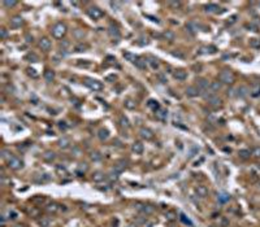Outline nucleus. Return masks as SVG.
<instances>
[{
	"label": "nucleus",
	"mask_w": 260,
	"mask_h": 227,
	"mask_svg": "<svg viewBox=\"0 0 260 227\" xmlns=\"http://www.w3.org/2000/svg\"><path fill=\"white\" fill-rule=\"evenodd\" d=\"M91 160L92 161H99V160H102V154L99 152H95L91 154Z\"/></svg>",
	"instance_id": "58836bf2"
},
{
	"label": "nucleus",
	"mask_w": 260,
	"mask_h": 227,
	"mask_svg": "<svg viewBox=\"0 0 260 227\" xmlns=\"http://www.w3.org/2000/svg\"><path fill=\"white\" fill-rule=\"evenodd\" d=\"M167 218H168V219H170V221H173L174 218H176V214H174L173 211H168V213H167Z\"/></svg>",
	"instance_id": "79ce46f5"
},
{
	"label": "nucleus",
	"mask_w": 260,
	"mask_h": 227,
	"mask_svg": "<svg viewBox=\"0 0 260 227\" xmlns=\"http://www.w3.org/2000/svg\"><path fill=\"white\" fill-rule=\"evenodd\" d=\"M53 78H55V74H53L52 70H47L46 73H44V79H46L47 82H52Z\"/></svg>",
	"instance_id": "b1692460"
},
{
	"label": "nucleus",
	"mask_w": 260,
	"mask_h": 227,
	"mask_svg": "<svg viewBox=\"0 0 260 227\" xmlns=\"http://www.w3.org/2000/svg\"><path fill=\"white\" fill-rule=\"evenodd\" d=\"M210 87H211V91H212V92H216L217 90L221 88V83H220V82H213V83L210 84Z\"/></svg>",
	"instance_id": "c85d7f7f"
},
{
	"label": "nucleus",
	"mask_w": 260,
	"mask_h": 227,
	"mask_svg": "<svg viewBox=\"0 0 260 227\" xmlns=\"http://www.w3.org/2000/svg\"><path fill=\"white\" fill-rule=\"evenodd\" d=\"M59 127H60V129H61V130H66V129H68V126L65 125V122H60Z\"/></svg>",
	"instance_id": "603ef678"
},
{
	"label": "nucleus",
	"mask_w": 260,
	"mask_h": 227,
	"mask_svg": "<svg viewBox=\"0 0 260 227\" xmlns=\"http://www.w3.org/2000/svg\"><path fill=\"white\" fill-rule=\"evenodd\" d=\"M147 105H148V107H150L151 109H153V110H155V112H156V110H159V109H160L159 104H158V101H155V100H150V101H148V104H147Z\"/></svg>",
	"instance_id": "bb28decb"
},
{
	"label": "nucleus",
	"mask_w": 260,
	"mask_h": 227,
	"mask_svg": "<svg viewBox=\"0 0 260 227\" xmlns=\"http://www.w3.org/2000/svg\"><path fill=\"white\" fill-rule=\"evenodd\" d=\"M65 33H66V26L64 25V23H61V22H59V23H56L55 26L52 27V35L55 36V38H63V36L65 35Z\"/></svg>",
	"instance_id": "f03ea898"
},
{
	"label": "nucleus",
	"mask_w": 260,
	"mask_h": 227,
	"mask_svg": "<svg viewBox=\"0 0 260 227\" xmlns=\"http://www.w3.org/2000/svg\"><path fill=\"white\" fill-rule=\"evenodd\" d=\"M29 74L31 75V77H34V78H37V77H38V73H35L34 69H29Z\"/></svg>",
	"instance_id": "de8ad7c7"
},
{
	"label": "nucleus",
	"mask_w": 260,
	"mask_h": 227,
	"mask_svg": "<svg viewBox=\"0 0 260 227\" xmlns=\"http://www.w3.org/2000/svg\"><path fill=\"white\" fill-rule=\"evenodd\" d=\"M170 5H172L173 8H178V7L181 5V3H180V1H170Z\"/></svg>",
	"instance_id": "8fccbe9b"
},
{
	"label": "nucleus",
	"mask_w": 260,
	"mask_h": 227,
	"mask_svg": "<svg viewBox=\"0 0 260 227\" xmlns=\"http://www.w3.org/2000/svg\"><path fill=\"white\" fill-rule=\"evenodd\" d=\"M251 152H252L254 156L258 157V158H259V157H260V147H255L252 151H251Z\"/></svg>",
	"instance_id": "ea45409f"
},
{
	"label": "nucleus",
	"mask_w": 260,
	"mask_h": 227,
	"mask_svg": "<svg viewBox=\"0 0 260 227\" xmlns=\"http://www.w3.org/2000/svg\"><path fill=\"white\" fill-rule=\"evenodd\" d=\"M126 227H139V226H138L137 223H130V225H128Z\"/></svg>",
	"instance_id": "6e6d98bb"
},
{
	"label": "nucleus",
	"mask_w": 260,
	"mask_h": 227,
	"mask_svg": "<svg viewBox=\"0 0 260 227\" xmlns=\"http://www.w3.org/2000/svg\"><path fill=\"white\" fill-rule=\"evenodd\" d=\"M85 84H86L89 88H91L94 91H102L103 90L102 82H99L96 79H91V78H86V79H85Z\"/></svg>",
	"instance_id": "7ed1b4c3"
},
{
	"label": "nucleus",
	"mask_w": 260,
	"mask_h": 227,
	"mask_svg": "<svg viewBox=\"0 0 260 227\" xmlns=\"http://www.w3.org/2000/svg\"><path fill=\"white\" fill-rule=\"evenodd\" d=\"M51 225V221L48 219V218H42L40 221H39V226L40 227H48Z\"/></svg>",
	"instance_id": "2f4dec72"
},
{
	"label": "nucleus",
	"mask_w": 260,
	"mask_h": 227,
	"mask_svg": "<svg viewBox=\"0 0 260 227\" xmlns=\"http://www.w3.org/2000/svg\"><path fill=\"white\" fill-rule=\"evenodd\" d=\"M39 47H40L43 51H50L51 50V40H48L47 38L40 39V42H39Z\"/></svg>",
	"instance_id": "9d476101"
},
{
	"label": "nucleus",
	"mask_w": 260,
	"mask_h": 227,
	"mask_svg": "<svg viewBox=\"0 0 260 227\" xmlns=\"http://www.w3.org/2000/svg\"><path fill=\"white\" fill-rule=\"evenodd\" d=\"M217 199H219V201L221 202V204H225V202H228L229 200H230V196H229V193H226V192H221V193H219Z\"/></svg>",
	"instance_id": "f3484780"
},
{
	"label": "nucleus",
	"mask_w": 260,
	"mask_h": 227,
	"mask_svg": "<svg viewBox=\"0 0 260 227\" xmlns=\"http://www.w3.org/2000/svg\"><path fill=\"white\" fill-rule=\"evenodd\" d=\"M247 87H244V86H242V87H239V88L237 90V93H235V96H238V98H246L247 96Z\"/></svg>",
	"instance_id": "6ab92c4d"
},
{
	"label": "nucleus",
	"mask_w": 260,
	"mask_h": 227,
	"mask_svg": "<svg viewBox=\"0 0 260 227\" xmlns=\"http://www.w3.org/2000/svg\"><path fill=\"white\" fill-rule=\"evenodd\" d=\"M139 134H141L142 138H143V139H146V140H150V139H152V138H153V132L151 131L150 129H146V127H143V129H141Z\"/></svg>",
	"instance_id": "6e6552de"
},
{
	"label": "nucleus",
	"mask_w": 260,
	"mask_h": 227,
	"mask_svg": "<svg viewBox=\"0 0 260 227\" xmlns=\"http://www.w3.org/2000/svg\"><path fill=\"white\" fill-rule=\"evenodd\" d=\"M198 27H199V25L195 22V21H190V22L187 23V29H189L191 33H195L196 30H198Z\"/></svg>",
	"instance_id": "4be33fe9"
},
{
	"label": "nucleus",
	"mask_w": 260,
	"mask_h": 227,
	"mask_svg": "<svg viewBox=\"0 0 260 227\" xmlns=\"http://www.w3.org/2000/svg\"><path fill=\"white\" fill-rule=\"evenodd\" d=\"M114 78H116V77H114V75H109V77H108L107 79H108V81H112V79H114Z\"/></svg>",
	"instance_id": "13d9d810"
},
{
	"label": "nucleus",
	"mask_w": 260,
	"mask_h": 227,
	"mask_svg": "<svg viewBox=\"0 0 260 227\" xmlns=\"http://www.w3.org/2000/svg\"><path fill=\"white\" fill-rule=\"evenodd\" d=\"M158 78L160 79V82H161V83H167V78L164 77V74H159Z\"/></svg>",
	"instance_id": "a18cd8bd"
},
{
	"label": "nucleus",
	"mask_w": 260,
	"mask_h": 227,
	"mask_svg": "<svg viewBox=\"0 0 260 227\" xmlns=\"http://www.w3.org/2000/svg\"><path fill=\"white\" fill-rule=\"evenodd\" d=\"M86 48H87V47H86L85 44H77V45L74 47V50H75V52H83Z\"/></svg>",
	"instance_id": "4c0bfd02"
},
{
	"label": "nucleus",
	"mask_w": 260,
	"mask_h": 227,
	"mask_svg": "<svg viewBox=\"0 0 260 227\" xmlns=\"http://www.w3.org/2000/svg\"><path fill=\"white\" fill-rule=\"evenodd\" d=\"M55 157H56L55 152H46V153L43 154V160H44V161H47V162L53 161V160H55Z\"/></svg>",
	"instance_id": "412c9836"
},
{
	"label": "nucleus",
	"mask_w": 260,
	"mask_h": 227,
	"mask_svg": "<svg viewBox=\"0 0 260 227\" xmlns=\"http://www.w3.org/2000/svg\"><path fill=\"white\" fill-rule=\"evenodd\" d=\"M87 13H89V16L91 17V18H94V20H99V18H102L103 16H104V12H103L100 8H98V7H91V8H89Z\"/></svg>",
	"instance_id": "39448f33"
},
{
	"label": "nucleus",
	"mask_w": 260,
	"mask_h": 227,
	"mask_svg": "<svg viewBox=\"0 0 260 227\" xmlns=\"http://www.w3.org/2000/svg\"><path fill=\"white\" fill-rule=\"evenodd\" d=\"M22 17L21 16H14L11 18V26L12 27H20L21 25H22Z\"/></svg>",
	"instance_id": "9b49d317"
},
{
	"label": "nucleus",
	"mask_w": 260,
	"mask_h": 227,
	"mask_svg": "<svg viewBox=\"0 0 260 227\" xmlns=\"http://www.w3.org/2000/svg\"><path fill=\"white\" fill-rule=\"evenodd\" d=\"M8 168L12 169V170H20V169L23 168V162L18 157H12V158L8 160Z\"/></svg>",
	"instance_id": "20e7f679"
},
{
	"label": "nucleus",
	"mask_w": 260,
	"mask_h": 227,
	"mask_svg": "<svg viewBox=\"0 0 260 227\" xmlns=\"http://www.w3.org/2000/svg\"><path fill=\"white\" fill-rule=\"evenodd\" d=\"M125 107L128 109H134L135 108V103L133 100H126L125 101Z\"/></svg>",
	"instance_id": "e433bc0d"
},
{
	"label": "nucleus",
	"mask_w": 260,
	"mask_h": 227,
	"mask_svg": "<svg viewBox=\"0 0 260 227\" xmlns=\"http://www.w3.org/2000/svg\"><path fill=\"white\" fill-rule=\"evenodd\" d=\"M16 227H23V226H16Z\"/></svg>",
	"instance_id": "bf43d9fd"
},
{
	"label": "nucleus",
	"mask_w": 260,
	"mask_h": 227,
	"mask_svg": "<svg viewBox=\"0 0 260 227\" xmlns=\"http://www.w3.org/2000/svg\"><path fill=\"white\" fill-rule=\"evenodd\" d=\"M124 57H125L128 61L133 62V64H135V62H137V60H138V56H137V54H133V53H130V52H125V53H124Z\"/></svg>",
	"instance_id": "a211bd4d"
},
{
	"label": "nucleus",
	"mask_w": 260,
	"mask_h": 227,
	"mask_svg": "<svg viewBox=\"0 0 260 227\" xmlns=\"http://www.w3.org/2000/svg\"><path fill=\"white\" fill-rule=\"evenodd\" d=\"M217 9H219V7H217L216 4H208L207 7H205V11L210 12V13H213V12H217Z\"/></svg>",
	"instance_id": "c756f323"
},
{
	"label": "nucleus",
	"mask_w": 260,
	"mask_h": 227,
	"mask_svg": "<svg viewBox=\"0 0 260 227\" xmlns=\"http://www.w3.org/2000/svg\"><path fill=\"white\" fill-rule=\"evenodd\" d=\"M108 31H109L111 36H116V38H120V31L117 30V27H113V26H109V29H108Z\"/></svg>",
	"instance_id": "5701e85b"
},
{
	"label": "nucleus",
	"mask_w": 260,
	"mask_h": 227,
	"mask_svg": "<svg viewBox=\"0 0 260 227\" xmlns=\"http://www.w3.org/2000/svg\"><path fill=\"white\" fill-rule=\"evenodd\" d=\"M8 154H9V152H8V151H3V157H4V158H7Z\"/></svg>",
	"instance_id": "5fc2aeb1"
},
{
	"label": "nucleus",
	"mask_w": 260,
	"mask_h": 227,
	"mask_svg": "<svg viewBox=\"0 0 260 227\" xmlns=\"http://www.w3.org/2000/svg\"><path fill=\"white\" fill-rule=\"evenodd\" d=\"M251 45L259 48L260 47V39H252V40H251Z\"/></svg>",
	"instance_id": "a19ab883"
},
{
	"label": "nucleus",
	"mask_w": 260,
	"mask_h": 227,
	"mask_svg": "<svg viewBox=\"0 0 260 227\" xmlns=\"http://www.w3.org/2000/svg\"><path fill=\"white\" fill-rule=\"evenodd\" d=\"M164 36H165V38H167V39H169V40H173L174 34H173V33H165Z\"/></svg>",
	"instance_id": "37998d69"
},
{
	"label": "nucleus",
	"mask_w": 260,
	"mask_h": 227,
	"mask_svg": "<svg viewBox=\"0 0 260 227\" xmlns=\"http://www.w3.org/2000/svg\"><path fill=\"white\" fill-rule=\"evenodd\" d=\"M196 193H198V196H200V197H205V196L208 195V188L205 186H198L196 187Z\"/></svg>",
	"instance_id": "2eb2a0df"
},
{
	"label": "nucleus",
	"mask_w": 260,
	"mask_h": 227,
	"mask_svg": "<svg viewBox=\"0 0 260 227\" xmlns=\"http://www.w3.org/2000/svg\"><path fill=\"white\" fill-rule=\"evenodd\" d=\"M99 138H100L102 140H105V139L108 138V131H107V130H100V131H99Z\"/></svg>",
	"instance_id": "c9c22d12"
},
{
	"label": "nucleus",
	"mask_w": 260,
	"mask_h": 227,
	"mask_svg": "<svg viewBox=\"0 0 260 227\" xmlns=\"http://www.w3.org/2000/svg\"><path fill=\"white\" fill-rule=\"evenodd\" d=\"M148 64H150L151 66H152L153 69H158V68H159V61H158L156 59H153V57H151V59H150Z\"/></svg>",
	"instance_id": "72a5a7b5"
},
{
	"label": "nucleus",
	"mask_w": 260,
	"mask_h": 227,
	"mask_svg": "<svg viewBox=\"0 0 260 227\" xmlns=\"http://www.w3.org/2000/svg\"><path fill=\"white\" fill-rule=\"evenodd\" d=\"M219 79L221 83L232 84V83H234V81H235V75L233 74V71H230V70H222L219 75Z\"/></svg>",
	"instance_id": "f257e3e1"
},
{
	"label": "nucleus",
	"mask_w": 260,
	"mask_h": 227,
	"mask_svg": "<svg viewBox=\"0 0 260 227\" xmlns=\"http://www.w3.org/2000/svg\"><path fill=\"white\" fill-rule=\"evenodd\" d=\"M137 209L139 211H142V213H144V214H151L153 211V206H151V205H141V204H138Z\"/></svg>",
	"instance_id": "1a4fd4ad"
},
{
	"label": "nucleus",
	"mask_w": 260,
	"mask_h": 227,
	"mask_svg": "<svg viewBox=\"0 0 260 227\" xmlns=\"http://www.w3.org/2000/svg\"><path fill=\"white\" fill-rule=\"evenodd\" d=\"M0 33H1V38H3V39L7 38L8 33H7V30H5V29H1V30H0Z\"/></svg>",
	"instance_id": "09e8293b"
},
{
	"label": "nucleus",
	"mask_w": 260,
	"mask_h": 227,
	"mask_svg": "<svg viewBox=\"0 0 260 227\" xmlns=\"http://www.w3.org/2000/svg\"><path fill=\"white\" fill-rule=\"evenodd\" d=\"M153 222H144V227H152Z\"/></svg>",
	"instance_id": "864d4df0"
},
{
	"label": "nucleus",
	"mask_w": 260,
	"mask_h": 227,
	"mask_svg": "<svg viewBox=\"0 0 260 227\" xmlns=\"http://www.w3.org/2000/svg\"><path fill=\"white\" fill-rule=\"evenodd\" d=\"M57 171H63V173H65V171H66V169L64 168V166H61V165H57Z\"/></svg>",
	"instance_id": "3c124183"
},
{
	"label": "nucleus",
	"mask_w": 260,
	"mask_h": 227,
	"mask_svg": "<svg viewBox=\"0 0 260 227\" xmlns=\"http://www.w3.org/2000/svg\"><path fill=\"white\" fill-rule=\"evenodd\" d=\"M68 45H69L68 42H64V43H61V47H68Z\"/></svg>",
	"instance_id": "4d7b16f0"
},
{
	"label": "nucleus",
	"mask_w": 260,
	"mask_h": 227,
	"mask_svg": "<svg viewBox=\"0 0 260 227\" xmlns=\"http://www.w3.org/2000/svg\"><path fill=\"white\" fill-rule=\"evenodd\" d=\"M135 66L139 69H146V60H142V59H138L137 62H135Z\"/></svg>",
	"instance_id": "7c9ffc66"
},
{
	"label": "nucleus",
	"mask_w": 260,
	"mask_h": 227,
	"mask_svg": "<svg viewBox=\"0 0 260 227\" xmlns=\"http://www.w3.org/2000/svg\"><path fill=\"white\" fill-rule=\"evenodd\" d=\"M133 151H134L137 154H142V153H143V151H144L143 144H142L141 141H135V143L133 144Z\"/></svg>",
	"instance_id": "ddd939ff"
},
{
	"label": "nucleus",
	"mask_w": 260,
	"mask_h": 227,
	"mask_svg": "<svg viewBox=\"0 0 260 227\" xmlns=\"http://www.w3.org/2000/svg\"><path fill=\"white\" fill-rule=\"evenodd\" d=\"M105 174L104 173H102V171H96V173H94V175H92V179H94V182H102V180H104L105 179Z\"/></svg>",
	"instance_id": "dca6fc26"
},
{
	"label": "nucleus",
	"mask_w": 260,
	"mask_h": 227,
	"mask_svg": "<svg viewBox=\"0 0 260 227\" xmlns=\"http://www.w3.org/2000/svg\"><path fill=\"white\" fill-rule=\"evenodd\" d=\"M181 219H182L185 223H187V225H191V221H190L189 218H185V216H183V214H181Z\"/></svg>",
	"instance_id": "49530a36"
},
{
	"label": "nucleus",
	"mask_w": 260,
	"mask_h": 227,
	"mask_svg": "<svg viewBox=\"0 0 260 227\" xmlns=\"http://www.w3.org/2000/svg\"><path fill=\"white\" fill-rule=\"evenodd\" d=\"M46 210L48 211V213H56L57 210H59V206H57L56 204H50L46 208Z\"/></svg>",
	"instance_id": "cd10ccee"
},
{
	"label": "nucleus",
	"mask_w": 260,
	"mask_h": 227,
	"mask_svg": "<svg viewBox=\"0 0 260 227\" xmlns=\"http://www.w3.org/2000/svg\"><path fill=\"white\" fill-rule=\"evenodd\" d=\"M210 87V83H208L207 79H204V78H200V79H198V88L202 90V91H205Z\"/></svg>",
	"instance_id": "4468645a"
},
{
	"label": "nucleus",
	"mask_w": 260,
	"mask_h": 227,
	"mask_svg": "<svg viewBox=\"0 0 260 227\" xmlns=\"http://www.w3.org/2000/svg\"><path fill=\"white\" fill-rule=\"evenodd\" d=\"M17 3L16 1H4V5L5 7H14Z\"/></svg>",
	"instance_id": "c03bdc74"
},
{
	"label": "nucleus",
	"mask_w": 260,
	"mask_h": 227,
	"mask_svg": "<svg viewBox=\"0 0 260 227\" xmlns=\"http://www.w3.org/2000/svg\"><path fill=\"white\" fill-rule=\"evenodd\" d=\"M251 154H252V152H251L250 149H242V151H239V156L242 157V158H249Z\"/></svg>",
	"instance_id": "a878e982"
},
{
	"label": "nucleus",
	"mask_w": 260,
	"mask_h": 227,
	"mask_svg": "<svg viewBox=\"0 0 260 227\" xmlns=\"http://www.w3.org/2000/svg\"><path fill=\"white\" fill-rule=\"evenodd\" d=\"M69 144H70V140H69L68 138H63V139H60V140H59V145L61 148H68Z\"/></svg>",
	"instance_id": "393cba45"
},
{
	"label": "nucleus",
	"mask_w": 260,
	"mask_h": 227,
	"mask_svg": "<svg viewBox=\"0 0 260 227\" xmlns=\"http://www.w3.org/2000/svg\"><path fill=\"white\" fill-rule=\"evenodd\" d=\"M120 123H121V126H124V127H129L130 126L129 125V120L125 116H121L120 117Z\"/></svg>",
	"instance_id": "473e14b6"
},
{
	"label": "nucleus",
	"mask_w": 260,
	"mask_h": 227,
	"mask_svg": "<svg viewBox=\"0 0 260 227\" xmlns=\"http://www.w3.org/2000/svg\"><path fill=\"white\" fill-rule=\"evenodd\" d=\"M174 78H176L177 81H185L187 78V73L185 70H182V69H180V70H176L174 71Z\"/></svg>",
	"instance_id": "f8f14e48"
},
{
	"label": "nucleus",
	"mask_w": 260,
	"mask_h": 227,
	"mask_svg": "<svg viewBox=\"0 0 260 227\" xmlns=\"http://www.w3.org/2000/svg\"><path fill=\"white\" fill-rule=\"evenodd\" d=\"M207 101H208V104L210 105H213V107H219V105H221V99L219 98V96H216L213 93V95H211L210 98L207 99Z\"/></svg>",
	"instance_id": "0eeeda50"
},
{
	"label": "nucleus",
	"mask_w": 260,
	"mask_h": 227,
	"mask_svg": "<svg viewBox=\"0 0 260 227\" xmlns=\"http://www.w3.org/2000/svg\"><path fill=\"white\" fill-rule=\"evenodd\" d=\"M108 178H109L111 180H117V179H119V173L114 171V170H113V171H111V173H109V175H108Z\"/></svg>",
	"instance_id": "f704fd0d"
},
{
	"label": "nucleus",
	"mask_w": 260,
	"mask_h": 227,
	"mask_svg": "<svg viewBox=\"0 0 260 227\" xmlns=\"http://www.w3.org/2000/svg\"><path fill=\"white\" fill-rule=\"evenodd\" d=\"M167 116H168V112L165 110V109H159V110H156V117H158L159 120H161V121L167 120Z\"/></svg>",
	"instance_id": "aec40b11"
},
{
	"label": "nucleus",
	"mask_w": 260,
	"mask_h": 227,
	"mask_svg": "<svg viewBox=\"0 0 260 227\" xmlns=\"http://www.w3.org/2000/svg\"><path fill=\"white\" fill-rule=\"evenodd\" d=\"M199 93H200V90L195 86H190V87L186 88V95L190 96V98H195V96H198Z\"/></svg>",
	"instance_id": "423d86ee"
}]
</instances>
